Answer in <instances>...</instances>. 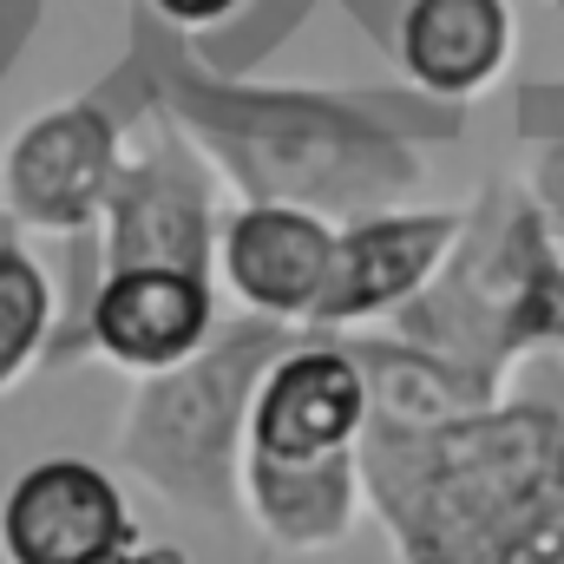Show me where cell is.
Returning <instances> with one entry per match:
<instances>
[{
	"label": "cell",
	"mask_w": 564,
	"mask_h": 564,
	"mask_svg": "<svg viewBox=\"0 0 564 564\" xmlns=\"http://www.w3.org/2000/svg\"><path fill=\"white\" fill-rule=\"evenodd\" d=\"M368 492L408 564H512L564 512V421L552 408L381 421Z\"/></svg>",
	"instance_id": "6da1fadb"
},
{
	"label": "cell",
	"mask_w": 564,
	"mask_h": 564,
	"mask_svg": "<svg viewBox=\"0 0 564 564\" xmlns=\"http://www.w3.org/2000/svg\"><path fill=\"white\" fill-rule=\"evenodd\" d=\"M276 328H243L217 348H197L191 361L164 368V381L139 401L126 426V453L158 486H171L191 506H217L230 479V440L243 408L263 388V361L276 355Z\"/></svg>",
	"instance_id": "7a4b0ae2"
},
{
	"label": "cell",
	"mask_w": 564,
	"mask_h": 564,
	"mask_svg": "<svg viewBox=\"0 0 564 564\" xmlns=\"http://www.w3.org/2000/svg\"><path fill=\"white\" fill-rule=\"evenodd\" d=\"M0 545L13 564H106L132 545L119 486L86 459H46L20 473L0 512Z\"/></svg>",
	"instance_id": "3957f363"
},
{
	"label": "cell",
	"mask_w": 564,
	"mask_h": 564,
	"mask_svg": "<svg viewBox=\"0 0 564 564\" xmlns=\"http://www.w3.org/2000/svg\"><path fill=\"white\" fill-rule=\"evenodd\" d=\"M368 421V375L341 348H295L270 361L250 401V453L263 459H328L348 453Z\"/></svg>",
	"instance_id": "277c9868"
},
{
	"label": "cell",
	"mask_w": 564,
	"mask_h": 564,
	"mask_svg": "<svg viewBox=\"0 0 564 564\" xmlns=\"http://www.w3.org/2000/svg\"><path fill=\"white\" fill-rule=\"evenodd\" d=\"M93 341L119 361V368H144V375H164L177 361H191L210 335V289L197 270H164V263H144V270H112L93 295V315H86Z\"/></svg>",
	"instance_id": "5b68a950"
},
{
	"label": "cell",
	"mask_w": 564,
	"mask_h": 564,
	"mask_svg": "<svg viewBox=\"0 0 564 564\" xmlns=\"http://www.w3.org/2000/svg\"><path fill=\"white\" fill-rule=\"evenodd\" d=\"M7 197L26 224L79 230L112 197V132L93 112L40 119L7 158Z\"/></svg>",
	"instance_id": "8992f818"
},
{
	"label": "cell",
	"mask_w": 564,
	"mask_h": 564,
	"mask_svg": "<svg viewBox=\"0 0 564 564\" xmlns=\"http://www.w3.org/2000/svg\"><path fill=\"white\" fill-rule=\"evenodd\" d=\"M446 243H453V217H381V224L335 237L315 322H355V315H381L408 302L446 257Z\"/></svg>",
	"instance_id": "52a82bcc"
},
{
	"label": "cell",
	"mask_w": 564,
	"mask_h": 564,
	"mask_svg": "<svg viewBox=\"0 0 564 564\" xmlns=\"http://www.w3.org/2000/svg\"><path fill=\"white\" fill-rule=\"evenodd\" d=\"M335 263V237L289 204L243 210L224 237V270L237 282V295L263 315H315L322 282Z\"/></svg>",
	"instance_id": "ba28073f"
},
{
	"label": "cell",
	"mask_w": 564,
	"mask_h": 564,
	"mask_svg": "<svg viewBox=\"0 0 564 564\" xmlns=\"http://www.w3.org/2000/svg\"><path fill=\"white\" fill-rule=\"evenodd\" d=\"M250 499L282 545H328L355 519V459L328 453V459L289 466V459L250 453Z\"/></svg>",
	"instance_id": "9c48e42d"
},
{
	"label": "cell",
	"mask_w": 564,
	"mask_h": 564,
	"mask_svg": "<svg viewBox=\"0 0 564 564\" xmlns=\"http://www.w3.org/2000/svg\"><path fill=\"white\" fill-rule=\"evenodd\" d=\"M112 270H144V263H164V270H197L204 276V197L184 184V177H151L119 191L112 204Z\"/></svg>",
	"instance_id": "30bf717a"
},
{
	"label": "cell",
	"mask_w": 564,
	"mask_h": 564,
	"mask_svg": "<svg viewBox=\"0 0 564 564\" xmlns=\"http://www.w3.org/2000/svg\"><path fill=\"white\" fill-rule=\"evenodd\" d=\"M506 53V7L499 0H414L408 13V66L440 93L479 86Z\"/></svg>",
	"instance_id": "8fae6325"
},
{
	"label": "cell",
	"mask_w": 564,
	"mask_h": 564,
	"mask_svg": "<svg viewBox=\"0 0 564 564\" xmlns=\"http://www.w3.org/2000/svg\"><path fill=\"white\" fill-rule=\"evenodd\" d=\"M53 322V289L33 270L26 250L0 243V388L40 355V335Z\"/></svg>",
	"instance_id": "7c38bea8"
},
{
	"label": "cell",
	"mask_w": 564,
	"mask_h": 564,
	"mask_svg": "<svg viewBox=\"0 0 564 564\" xmlns=\"http://www.w3.org/2000/svg\"><path fill=\"white\" fill-rule=\"evenodd\" d=\"M512 564H564V512H558V519H552V525H545V532H539V539H532V545H525Z\"/></svg>",
	"instance_id": "4fadbf2b"
},
{
	"label": "cell",
	"mask_w": 564,
	"mask_h": 564,
	"mask_svg": "<svg viewBox=\"0 0 564 564\" xmlns=\"http://www.w3.org/2000/svg\"><path fill=\"white\" fill-rule=\"evenodd\" d=\"M171 20H217V13H230L237 0H158Z\"/></svg>",
	"instance_id": "5bb4252c"
},
{
	"label": "cell",
	"mask_w": 564,
	"mask_h": 564,
	"mask_svg": "<svg viewBox=\"0 0 564 564\" xmlns=\"http://www.w3.org/2000/svg\"><path fill=\"white\" fill-rule=\"evenodd\" d=\"M106 564H191V558L171 552V545H126V552H112Z\"/></svg>",
	"instance_id": "9a60e30c"
}]
</instances>
